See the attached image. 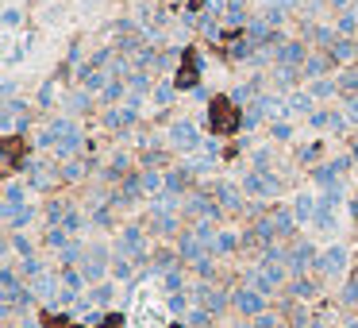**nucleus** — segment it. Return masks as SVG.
Segmentation results:
<instances>
[{
  "mask_svg": "<svg viewBox=\"0 0 358 328\" xmlns=\"http://www.w3.org/2000/svg\"><path fill=\"white\" fill-rule=\"evenodd\" d=\"M170 147H174V151L193 155L197 147H204V139H200V127L193 124V120H174V124H170Z\"/></svg>",
  "mask_w": 358,
  "mask_h": 328,
  "instance_id": "1",
  "label": "nucleus"
},
{
  "mask_svg": "<svg viewBox=\"0 0 358 328\" xmlns=\"http://www.w3.org/2000/svg\"><path fill=\"white\" fill-rule=\"evenodd\" d=\"M243 189H247V197H277V189H282V182H277L270 170H247L243 174Z\"/></svg>",
  "mask_w": 358,
  "mask_h": 328,
  "instance_id": "2",
  "label": "nucleus"
},
{
  "mask_svg": "<svg viewBox=\"0 0 358 328\" xmlns=\"http://www.w3.org/2000/svg\"><path fill=\"white\" fill-rule=\"evenodd\" d=\"M309 54H312V47H304V39H285L282 47L274 51V62H277V66L300 70L304 62H309Z\"/></svg>",
  "mask_w": 358,
  "mask_h": 328,
  "instance_id": "3",
  "label": "nucleus"
},
{
  "mask_svg": "<svg viewBox=\"0 0 358 328\" xmlns=\"http://www.w3.org/2000/svg\"><path fill=\"white\" fill-rule=\"evenodd\" d=\"M231 305L243 313V317H259V313H266V294L254 290V286H243V290L231 294Z\"/></svg>",
  "mask_w": 358,
  "mask_h": 328,
  "instance_id": "4",
  "label": "nucleus"
},
{
  "mask_svg": "<svg viewBox=\"0 0 358 328\" xmlns=\"http://www.w3.org/2000/svg\"><path fill=\"white\" fill-rule=\"evenodd\" d=\"M316 263H320V251L309 244V240H300V244L289 251V263H285V267H289L293 274H304V270H312Z\"/></svg>",
  "mask_w": 358,
  "mask_h": 328,
  "instance_id": "5",
  "label": "nucleus"
},
{
  "mask_svg": "<svg viewBox=\"0 0 358 328\" xmlns=\"http://www.w3.org/2000/svg\"><path fill=\"white\" fill-rule=\"evenodd\" d=\"M343 267H347V251H343L339 244H335V247H327V251H320V263H316V270H320V274L335 278V274H343Z\"/></svg>",
  "mask_w": 358,
  "mask_h": 328,
  "instance_id": "6",
  "label": "nucleus"
},
{
  "mask_svg": "<svg viewBox=\"0 0 358 328\" xmlns=\"http://www.w3.org/2000/svg\"><path fill=\"white\" fill-rule=\"evenodd\" d=\"M135 120H139V104H135V101L116 104V109L104 112V124H108V127H131Z\"/></svg>",
  "mask_w": 358,
  "mask_h": 328,
  "instance_id": "7",
  "label": "nucleus"
},
{
  "mask_svg": "<svg viewBox=\"0 0 358 328\" xmlns=\"http://www.w3.org/2000/svg\"><path fill=\"white\" fill-rule=\"evenodd\" d=\"M147 93H154V77L147 74V70H135L131 77H127V101H135L139 104Z\"/></svg>",
  "mask_w": 358,
  "mask_h": 328,
  "instance_id": "8",
  "label": "nucleus"
},
{
  "mask_svg": "<svg viewBox=\"0 0 358 328\" xmlns=\"http://www.w3.org/2000/svg\"><path fill=\"white\" fill-rule=\"evenodd\" d=\"M332 66H335V58H332L327 51H312V54H309V62L300 66V74L312 81V77H327V70H332Z\"/></svg>",
  "mask_w": 358,
  "mask_h": 328,
  "instance_id": "9",
  "label": "nucleus"
},
{
  "mask_svg": "<svg viewBox=\"0 0 358 328\" xmlns=\"http://www.w3.org/2000/svg\"><path fill=\"white\" fill-rule=\"evenodd\" d=\"M309 124L320 127V132H324V127H332V132H343V127H347V116H343L339 109H316V112L309 116Z\"/></svg>",
  "mask_w": 358,
  "mask_h": 328,
  "instance_id": "10",
  "label": "nucleus"
},
{
  "mask_svg": "<svg viewBox=\"0 0 358 328\" xmlns=\"http://www.w3.org/2000/svg\"><path fill=\"white\" fill-rule=\"evenodd\" d=\"M120 251H124V255H131V259H143V255H147V240H143V232H139V228H124Z\"/></svg>",
  "mask_w": 358,
  "mask_h": 328,
  "instance_id": "11",
  "label": "nucleus"
},
{
  "mask_svg": "<svg viewBox=\"0 0 358 328\" xmlns=\"http://www.w3.org/2000/svg\"><path fill=\"white\" fill-rule=\"evenodd\" d=\"M327 54H332L335 62H355V58H358V39H350V35H339V39L327 47Z\"/></svg>",
  "mask_w": 358,
  "mask_h": 328,
  "instance_id": "12",
  "label": "nucleus"
},
{
  "mask_svg": "<svg viewBox=\"0 0 358 328\" xmlns=\"http://www.w3.org/2000/svg\"><path fill=\"white\" fill-rule=\"evenodd\" d=\"M312 112H316V97L309 89L289 93V116H312Z\"/></svg>",
  "mask_w": 358,
  "mask_h": 328,
  "instance_id": "13",
  "label": "nucleus"
},
{
  "mask_svg": "<svg viewBox=\"0 0 358 328\" xmlns=\"http://www.w3.org/2000/svg\"><path fill=\"white\" fill-rule=\"evenodd\" d=\"M197 302H200V309H209V313H224L227 294H220L212 286H197Z\"/></svg>",
  "mask_w": 358,
  "mask_h": 328,
  "instance_id": "14",
  "label": "nucleus"
},
{
  "mask_svg": "<svg viewBox=\"0 0 358 328\" xmlns=\"http://www.w3.org/2000/svg\"><path fill=\"white\" fill-rule=\"evenodd\" d=\"M270 220H274V232H277V236H293V228L300 224V220H297V212H289L285 205H277V209L270 212Z\"/></svg>",
  "mask_w": 358,
  "mask_h": 328,
  "instance_id": "15",
  "label": "nucleus"
},
{
  "mask_svg": "<svg viewBox=\"0 0 358 328\" xmlns=\"http://www.w3.org/2000/svg\"><path fill=\"white\" fill-rule=\"evenodd\" d=\"M104 259H108L104 247H92V251L85 255V263H81V274L89 278V282H92V278H100V274H104Z\"/></svg>",
  "mask_w": 358,
  "mask_h": 328,
  "instance_id": "16",
  "label": "nucleus"
},
{
  "mask_svg": "<svg viewBox=\"0 0 358 328\" xmlns=\"http://www.w3.org/2000/svg\"><path fill=\"white\" fill-rule=\"evenodd\" d=\"M154 232H162V236L177 232V217H174V209H166V205H154Z\"/></svg>",
  "mask_w": 358,
  "mask_h": 328,
  "instance_id": "17",
  "label": "nucleus"
},
{
  "mask_svg": "<svg viewBox=\"0 0 358 328\" xmlns=\"http://www.w3.org/2000/svg\"><path fill=\"white\" fill-rule=\"evenodd\" d=\"M50 182H54V174H50L47 162H31V166H27V185H35V189H47Z\"/></svg>",
  "mask_w": 358,
  "mask_h": 328,
  "instance_id": "18",
  "label": "nucleus"
},
{
  "mask_svg": "<svg viewBox=\"0 0 358 328\" xmlns=\"http://www.w3.org/2000/svg\"><path fill=\"white\" fill-rule=\"evenodd\" d=\"M316 209H320V201H316V197H309V194H300V197H297V205H293V212H297L300 224L316 220Z\"/></svg>",
  "mask_w": 358,
  "mask_h": 328,
  "instance_id": "19",
  "label": "nucleus"
},
{
  "mask_svg": "<svg viewBox=\"0 0 358 328\" xmlns=\"http://www.w3.org/2000/svg\"><path fill=\"white\" fill-rule=\"evenodd\" d=\"M297 74H300V70H293V66H277V62H274V89H277V93H289L293 85H297Z\"/></svg>",
  "mask_w": 358,
  "mask_h": 328,
  "instance_id": "20",
  "label": "nucleus"
},
{
  "mask_svg": "<svg viewBox=\"0 0 358 328\" xmlns=\"http://www.w3.org/2000/svg\"><path fill=\"white\" fill-rule=\"evenodd\" d=\"M224 19H227V24H235V27H247V24H250V12H247V4H243V0H227V12H224Z\"/></svg>",
  "mask_w": 358,
  "mask_h": 328,
  "instance_id": "21",
  "label": "nucleus"
},
{
  "mask_svg": "<svg viewBox=\"0 0 358 328\" xmlns=\"http://www.w3.org/2000/svg\"><path fill=\"white\" fill-rule=\"evenodd\" d=\"M220 201H224L227 212H239L243 209V197H239V189H235L231 182H220Z\"/></svg>",
  "mask_w": 358,
  "mask_h": 328,
  "instance_id": "22",
  "label": "nucleus"
},
{
  "mask_svg": "<svg viewBox=\"0 0 358 328\" xmlns=\"http://www.w3.org/2000/svg\"><path fill=\"white\" fill-rule=\"evenodd\" d=\"M335 89H339V81H332V77H312V85H309V93L316 101H327Z\"/></svg>",
  "mask_w": 358,
  "mask_h": 328,
  "instance_id": "23",
  "label": "nucleus"
},
{
  "mask_svg": "<svg viewBox=\"0 0 358 328\" xmlns=\"http://www.w3.org/2000/svg\"><path fill=\"white\" fill-rule=\"evenodd\" d=\"M100 97H104V101H108V104L124 101V97H127V81H124V77H112V81L104 85V93H100Z\"/></svg>",
  "mask_w": 358,
  "mask_h": 328,
  "instance_id": "24",
  "label": "nucleus"
},
{
  "mask_svg": "<svg viewBox=\"0 0 358 328\" xmlns=\"http://www.w3.org/2000/svg\"><path fill=\"white\" fill-rule=\"evenodd\" d=\"M112 274H116L120 282H127V278L135 274V267H131V255H124V251H120L116 259H112Z\"/></svg>",
  "mask_w": 358,
  "mask_h": 328,
  "instance_id": "25",
  "label": "nucleus"
},
{
  "mask_svg": "<svg viewBox=\"0 0 358 328\" xmlns=\"http://www.w3.org/2000/svg\"><path fill=\"white\" fill-rule=\"evenodd\" d=\"M150 97H154V104H158V109H170V104H174V85L158 81V85H154V93H150Z\"/></svg>",
  "mask_w": 358,
  "mask_h": 328,
  "instance_id": "26",
  "label": "nucleus"
},
{
  "mask_svg": "<svg viewBox=\"0 0 358 328\" xmlns=\"http://www.w3.org/2000/svg\"><path fill=\"white\" fill-rule=\"evenodd\" d=\"M339 93H347V97H350V93H358V66H347L339 74Z\"/></svg>",
  "mask_w": 358,
  "mask_h": 328,
  "instance_id": "27",
  "label": "nucleus"
},
{
  "mask_svg": "<svg viewBox=\"0 0 358 328\" xmlns=\"http://www.w3.org/2000/svg\"><path fill=\"white\" fill-rule=\"evenodd\" d=\"M89 104H92V93H89V89H81V93H74V97L66 101V109H70V112H85Z\"/></svg>",
  "mask_w": 358,
  "mask_h": 328,
  "instance_id": "28",
  "label": "nucleus"
},
{
  "mask_svg": "<svg viewBox=\"0 0 358 328\" xmlns=\"http://www.w3.org/2000/svg\"><path fill=\"white\" fill-rule=\"evenodd\" d=\"M235 247H239V240H235V232H220V236H216V255H231Z\"/></svg>",
  "mask_w": 358,
  "mask_h": 328,
  "instance_id": "29",
  "label": "nucleus"
},
{
  "mask_svg": "<svg viewBox=\"0 0 358 328\" xmlns=\"http://www.w3.org/2000/svg\"><path fill=\"white\" fill-rule=\"evenodd\" d=\"M166 290H170V294H181V290H185V274H181V267L166 270Z\"/></svg>",
  "mask_w": 358,
  "mask_h": 328,
  "instance_id": "30",
  "label": "nucleus"
},
{
  "mask_svg": "<svg viewBox=\"0 0 358 328\" xmlns=\"http://www.w3.org/2000/svg\"><path fill=\"white\" fill-rule=\"evenodd\" d=\"M189 328H212V313L209 309H193L189 313Z\"/></svg>",
  "mask_w": 358,
  "mask_h": 328,
  "instance_id": "31",
  "label": "nucleus"
},
{
  "mask_svg": "<svg viewBox=\"0 0 358 328\" xmlns=\"http://www.w3.org/2000/svg\"><path fill=\"white\" fill-rule=\"evenodd\" d=\"M62 282H66L70 290H81V282H89V278L77 274V270H70V267H62Z\"/></svg>",
  "mask_w": 358,
  "mask_h": 328,
  "instance_id": "32",
  "label": "nucleus"
},
{
  "mask_svg": "<svg viewBox=\"0 0 358 328\" xmlns=\"http://www.w3.org/2000/svg\"><path fill=\"white\" fill-rule=\"evenodd\" d=\"M270 132H274V139H293V127H289V120H274V124H270Z\"/></svg>",
  "mask_w": 358,
  "mask_h": 328,
  "instance_id": "33",
  "label": "nucleus"
},
{
  "mask_svg": "<svg viewBox=\"0 0 358 328\" xmlns=\"http://www.w3.org/2000/svg\"><path fill=\"white\" fill-rule=\"evenodd\" d=\"M293 294H297V297H312V294H316V286H312L309 278H297V282H293Z\"/></svg>",
  "mask_w": 358,
  "mask_h": 328,
  "instance_id": "34",
  "label": "nucleus"
},
{
  "mask_svg": "<svg viewBox=\"0 0 358 328\" xmlns=\"http://www.w3.org/2000/svg\"><path fill=\"white\" fill-rule=\"evenodd\" d=\"M343 112H347L350 124H358V93H350V97H347V109H343Z\"/></svg>",
  "mask_w": 358,
  "mask_h": 328,
  "instance_id": "35",
  "label": "nucleus"
},
{
  "mask_svg": "<svg viewBox=\"0 0 358 328\" xmlns=\"http://www.w3.org/2000/svg\"><path fill=\"white\" fill-rule=\"evenodd\" d=\"M92 302H97V305H108V302H112V286H97V290H92Z\"/></svg>",
  "mask_w": 358,
  "mask_h": 328,
  "instance_id": "36",
  "label": "nucleus"
},
{
  "mask_svg": "<svg viewBox=\"0 0 358 328\" xmlns=\"http://www.w3.org/2000/svg\"><path fill=\"white\" fill-rule=\"evenodd\" d=\"M170 309L185 313V309H189V297H185V294H170Z\"/></svg>",
  "mask_w": 358,
  "mask_h": 328,
  "instance_id": "37",
  "label": "nucleus"
},
{
  "mask_svg": "<svg viewBox=\"0 0 358 328\" xmlns=\"http://www.w3.org/2000/svg\"><path fill=\"white\" fill-rule=\"evenodd\" d=\"M343 302H347V305H358V278H355V282H347V290H343Z\"/></svg>",
  "mask_w": 358,
  "mask_h": 328,
  "instance_id": "38",
  "label": "nucleus"
},
{
  "mask_svg": "<svg viewBox=\"0 0 358 328\" xmlns=\"http://www.w3.org/2000/svg\"><path fill=\"white\" fill-rule=\"evenodd\" d=\"M12 247H16V251L24 255V259H27V255H31V244H27V236H19V232H16V236H12Z\"/></svg>",
  "mask_w": 358,
  "mask_h": 328,
  "instance_id": "39",
  "label": "nucleus"
},
{
  "mask_svg": "<svg viewBox=\"0 0 358 328\" xmlns=\"http://www.w3.org/2000/svg\"><path fill=\"white\" fill-rule=\"evenodd\" d=\"M19 19H24V16H19L16 8H8V12H4V27H8V31H12V27H19Z\"/></svg>",
  "mask_w": 358,
  "mask_h": 328,
  "instance_id": "40",
  "label": "nucleus"
},
{
  "mask_svg": "<svg viewBox=\"0 0 358 328\" xmlns=\"http://www.w3.org/2000/svg\"><path fill=\"white\" fill-rule=\"evenodd\" d=\"M327 4H332V8H335V12H347V8H350V4H355V0H327Z\"/></svg>",
  "mask_w": 358,
  "mask_h": 328,
  "instance_id": "41",
  "label": "nucleus"
},
{
  "mask_svg": "<svg viewBox=\"0 0 358 328\" xmlns=\"http://www.w3.org/2000/svg\"><path fill=\"white\" fill-rule=\"evenodd\" d=\"M304 328H327V325H324V320H312V325H304Z\"/></svg>",
  "mask_w": 358,
  "mask_h": 328,
  "instance_id": "42",
  "label": "nucleus"
},
{
  "mask_svg": "<svg viewBox=\"0 0 358 328\" xmlns=\"http://www.w3.org/2000/svg\"><path fill=\"white\" fill-rule=\"evenodd\" d=\"M231 328H250V325H247V320H239V325H231Z\"/></svg>",
  "mask_w": 358,
  "mask_h": 328,
  "instance_id": "43",
  "label": "nucleus"
},
{
  "mask_svg": "<svg viewBox=\"0 0 358 328\" xmlns=\"http://www.w3.org/2000/svg\"><path fill=\"white\" fill-rule=\"evenodd\" d=\"M347 328H358V320H355V325H347Z\"/></svg>",
  "mask_w": 358,
  "mask_h": 328,
  "instance_id": "44",
  "label": "nucleus"
}]
</instances>
